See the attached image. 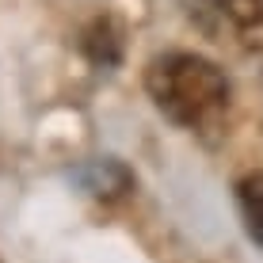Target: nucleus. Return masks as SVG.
Instances as JSON below:
<instances>
[{"label": "nucleus", "instance_id": "1", "mask_svg": "<svg viewBox=\"0 0 263 263\" xmlns=\"http://www.w3.org/2000/svg\"><path fill=\"white\" fill-rule=\"evenodd\" d=\"M145 92L157 111L183 130H202L229 107V77L202 53H164L145 69Z\"/></svg>", "mask_w": 263, "mask_h": 263}, {"label": "nucleus", "instance_id": "2", "mask_svg": "<svg viewBox=\"0 0 263 263\" xmlns=\"http://www.w3.org/2000/svg\"><path fill=\"white\" fill-rule=\"evenodd\" d=\"M237 206H240L248 240L263 248V172H252L237 183Z\"/></svg>", "mask_w": 263, "mask_h": 263}, {"label": "nucleus", "instance_id": "3", "mask_svg": "<svg viewBox=\"0 0 263 263\" xmlns=\"http://www.w3.org/2000/svg\"><path fill=\"white\" fill-rule=\"evenodd\" d=\"M214 4L221 8L233 23H240V27L263 23V0H214Z\"/></svg>", "mask_w": 263, "mask_h": 263}]
</instances>
